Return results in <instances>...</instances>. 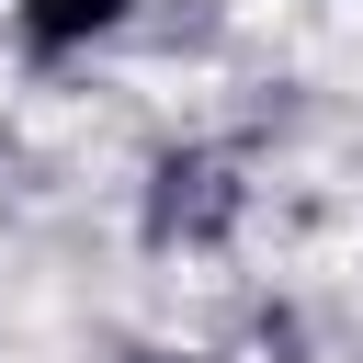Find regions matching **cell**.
Here are the masks:
<instances>
[{
    "label": "cell",
    "mask_w": 363,
    "mask_h": 363,
    "mask_svg": "<svg viewBox=\"0 0 363 363\" xmlns=\"http://www.w3.org/2000/svg\"><path fill=\"white\" fill-rule=\"evenodd\" d=\"M113 23H125V0H23V45L34 57H68V45L113 34Z\"/></svg>",
    "instance_id": "cell-1"
}]
</instances>
